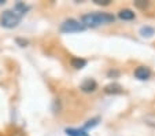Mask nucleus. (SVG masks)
Returning a JSON list of instances; mask_svg holds the SVG:
<instances>
[{
    "mask_svg": "<svg viewBox=\"0 0 155 136\" xmlns=\"http://www.w3.org/2000/svg\"><path fill=\"white\" fill-rule=\"evenodd\" d=\"M114 21V15L107 12H89L82 17V24L85 26H99L102 24H110Z\"/></svg>",
    "mask_w": 155,
    "mask_h": 136,
    "instance_id": "1",
    "label": "nucleus"
},
{
    "mask_svg": "<svg viewBox=\"0 0 155 136\" xmlns=\"http://www.w3.org/2000/svg\"><path fill=\"white\" fill-rule=\"evenodd\" d=\"M22 15L17 10H6L0 15V24L4 28H15L19 24Z\"/></svg>",
    "mask_w": 155,
    "mask_h": 136,
    "instance_id": "2",
    "label": "nucleus"
},
{
    "mask_svg": "<svg viewBox=\"0 0 155 136\" xmlns=\"http://www.w3.org/2000/svg\"><path fill=\"white\" fill-rule=\"evenodd\" d=\"M85 25L82 22H78L76 19H66L63 24L61 25V30L64 33H71V32H82L85 30Z\"/></svg>",
    "mask_w": 155,
    "mask_h": 136,
    "instance_id": "3",
    "label": "nucleus"
},
{
    "mask_svg": "<svg viewBox=\"0 0 155 136\" xmlns=\"http://www.w3.org/2000/svg\"><path fill=\"white\" fill-rule=\"evenodd\" d=\"M150 74H151V70L148 68H146V66H139L135 70V76L139 80H147L150 77Z\"/></svg>",
    "mask_w": 155,
    "mask_h": 136,
    "instance_id": "4",
    "label": "nucleus"
},
{
    "mask_svg": "<svg viewBox=\"0 0 155 136\" xmlns=\"http://www.w3.org/2000/svg\"><path fill=\"white\" fill-rule=\"evenodd\" d=\"M81 89L84 92H92V91H95L96 89V83H95L94 80H85L84 83L81 84Z\"/></svg>",
    "mask_w": 155,
    "mask_h": 136,
    "instance_id": "5",
    "label": "nucleus"
},
{
    "mask_svg": "<svg viewBox=\"0 0 155 136\" xmlns=\"http://www.w3.org/2000/svg\"><path fill=\"white\" fill-rule=\"evenodd\" d=\"M118 17H120L121 19H124V21H129V19H133V18H135V12L128 10V8H125V10H121V11L118 12Z\"/></svg>",
    "mask_w": 155,
    "mask_h": 136,
    "instance_id": "6",
    "label": "nucleus"
},
{
    "mask_svg": "<svg viewBox=\"0 0 155 136\" xmlns=\"http://www.w3.org/2000/svg\"><path fill=\"white\" fill-rule=\"evenodd\" d=\"M121 85H118V84H110V85H107L104 88V91L107 92V94H118V92H121Z\"/></svg>",
    "mask_w": 155,
    "mask_h": 136,
    "instance_id": "7",
    "label": "nucleus"
},
{
    "mask_svg": "<svg viewBox=\"0 0 155 136\" xmlns=\"http://www.w3.org/2000/svg\"><path fill=\"white\" fill-rule=\"evenodd\" d=\"M66 133H68L69 136H88L84 129H73V128L66 129Z\"/></svg>",
    "mask_w": 155,
    "mask_h": 136,
    "instance_id": "8",
    "label": "nucleus"
},
{
    "mask_svg": "<svg viewBox=\"0 0 155 136\" xmlns=\"http://www.w3.org/2000/svg\"><path fill=\"white\" fill-rule=\"evenodd\" d=\"M71 65H73V68H76V69H81L87 65V61L80 59V58H73V59H71Z\"/></svg>",
    "mask_w": 155,
    "mask_h": 136,
    "instance_id": "9",
    "label": "nucleus"
},
{
    "mask_svg": "<svg viewBox=\"0 0 155 136\" xmlns=\"http://www.w3.org/2000/svg\"><path fill=\"white\" fill-rule=\"evenodd\" d=\"M140 33L143 36H147V37H150V36H152L154 35V29H152V28H141V30H140Z\"/></svg>",
    "mask_w": 155,
    "mask_h": 136,
    "instance_id": "10",
    "label": "nucleus"
},
{
    "mask_svg": "<svg viewBox=\"0 0 155 136\" xmlns=\"http://www.w3.org/2000/svg\"><path fill=\"white\" fill-rule=\"evenodd\" d=\"M136 7H139V8H146V7H148V3L147 2H143V0H137V2H135Z\"/></svg>",
    "mask_w": 155,
    "mask_h": 136,
    "instance_id": "11",
    "label": "nucleus"
},
{
    "mask_svg": "<svg viewBox=\"0 0 155 136\" xmlns=\"http://www.w3.org/2000/svg\"><path fill=\"white\" fill-rule=\"evenodd\" d=\"M97 121H99V118H95V120H92V121H88V124H85L84 129H88V128H91V127H95V125L97 124Z\"/></svg>",
    "mask_w": 155,
    "mask_h": 136,
    "instance_id": "12",
    "label": "nucleus"
},
{
    "mask_svg": "<svg viewBox=\"0 0 155 136\" xmlns=\"http://www.w3.org/2000/svg\"><path fill=\"white\" fill-rule=\"evenodd\" d=\"M96 4H103V6H106V4L110 3V0H94Z\"/></svg>",
    "mask_w": 155,
    "mask_h": 136,
    "instance_id": "13",
    "label": "nucleus"
}]
</instances>
